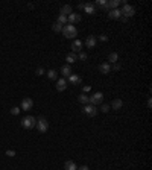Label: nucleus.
<instances>
[{"instance_id":"8","label":"nucleus","mask_w":152,"mask_h":170,"mask_svg":"<svg viewBox=\"0 0 152 170\" xmlns=\"http://www.w3.org/2000/svg\"><path fill=\"white\" fill-rule=\"evenodd\" d=\"M85 12H87L88 15H93V14H96V6H94V3H91V2H88V3H84V8H82Z\"/></svg>"},{"instance_id":"9","label":"nucleus","mask_w":152,"mask_h":170,"mask_svg":"<svg viewBox=\"0 0 152 170\" xmlns=\"http://www.w3.org/2000/svg\"><path fill=\"white\" fill-rule=\"evenodd\" d=\"M81 22V15L76 14V12H71L70 15H67V23L69 24H73V23H79Z\"/></svg>"},{"instance_id":"31","label":"nucleus","mask_w":152,"mask_h":170,"mask_svg":"<svg viewBox=\"0 0 152 170\" xmlns=\"http://www.w3.org/2000/svg\"><path fill=\"white\" fill-rule=\"evenodd\" d=\"M110 111V105H102L101 106V112H108Z\"/></svg>"},{"instance_id":"32","label":"nucleus","mask_w":152,"mask_h":170,"mask_svg":"<svg viewBox=\"0 0 152 170\" xmlns=\"http://www.w3.org/2000/svg\"><path fill=\"white\" fill-rule=\"evenodd\" d=\"M6 155H8V156H15V151H12V149H8V151H6Z\"/></svg>"},{"instance_id":"24","label":"nucleus","mask_w":152,"mask_h":170,"mask_svg":"<svg viewBox=\"0 0 152 170\" xmlns=\"http://www.w3.org/2000/svg\"><path fill=\"white\" fill-rule=\"evenodd\" d=\"M56 22H58L59 24H64V26L69 24V23H67V15H62V14L58 15V20H56Z\"/></svg>"},{"instance_id":"11","label":"nucleus","mask_w":152,"mask_h":170,"mask_svg":"<svg viewBox=\"0 0 152 170\" xmlns=\"http://www.w3.org/2000/svg\"><path fill=\"white\" fill-rule=\"evenodd\" d=\"M96 43H97V40H96V37H93V35H90L87 40H85V46H87L88 49H93V47L96 46Z\"/></svg>"},{"instance_id":"30","label":"nucleus","mask_w":152,"mask_h":170,"mask_svg":"<svg viewBox=\"0 0 152 170\" xmlns=\"http://www.w3.org/2000/svg\"><path fill=\"white\" fill-rule=\"evenodd\" d=\"M18 112H20V108H18V106H14V108H11V114H12V115H17Z\"/></svg>"},{"instance_id":"3","label":"nucleus","mask_w":152,"mask_h":170,"mask_svg":"<svg viewBox=\"0 0 152 170\" xmlns=\"http://www.w3.org/2000/svg\"><path fill=\"white\" fill-rule=\"evenodd\" d=\"M103 102V94L101 93V91H97V93H94L93 96H90L88 97V103L90 105H99V103H102Z\"/></svg>"},{"instance_id":"36","label":"nucleus","mask_w":152,"mask_h":170,"mask_svg":"<svg viewBox=\"0 0 152 170\" xmlns=\"http://www.w3.org/2000/svg\"><path fill=\"white\" fill-rule=\"evenodd\" d=\"M76 170H90V169H88V166H81V167L76 169Z\"/></svg>"},{"instance_id":"13","label":"nucleus","mask_w":152,"mask_h":170,"mask_svg":"<svg viewBox=\"0 0 152 170\" xmlns=\"http://www.w3.org/2000/svg\"><path fill=\"white\" fill-rule=\"evenodd\" d=\"M120 15H122V12H120V9H111L110 12H108V17L110 18H113V20H119L120 18Z\"/></svg>"},{"instance_id":"6","label":"nucleus","mask_w":152,"mask_h":170,"mask_svg":"<svg viewBox=\"0 0 152 170\" xmlns=\"http://www.w3.org/2000/svg\"><path fill=\"white\" fill-rule=\"evenodd\" d=\"M84 114L85 115H88V117H94V115L97 114V110H96V106L94 105H90V103H87L84 106Z\"/></svg>"},{"instance_id":"33","label":"nucleus","mask_w":152,"mask_h":170,"mask_svg":"<svg viewBox=\"0 0 152 170\" xmlns=\"http://www.w3.org/2000/svg\"><path fill=\"white\" fill-rule=\"evenodd\" d=\"M37 74H38V76H41V74H44V69H41V67H38V69H37V71H35Z\"/></svg>"},{"instance_id":"18","label":"nucleus","mask_w":152,"mask_h":170,"mask_svg":"<svg viewBox=\"0 0 152 170\" xmlns=\"http://www.w3.org/2000/svg\"><path fill=\"white\" fill-rule=\"evenodd\" d=\"M61 73H62L64 79H65V78H69L70 74H71V69H70V65H69V64H67V65H64L62 69H61Z\"/></svg>"},{"instance_id":"17","label":"nucleus","mask_w":152,"mask_h":170,"mask_svg":"<svg viewBox=\"0 0 152 170\" xmlns=\"http://www.w3.org/2000/svg\"><path fill=\"white\" fill-rule=\"evenodd\" d=\"M59 14H62V15H70L71 14V6L70 5H64L61 11H59Z\"/></svg>"},{"instance_id":"21","label":"nucleus","mask_w":152,"mask_h":170,"mask_svg":"<svg viewBox=\"0 0 152 170\" xmlns=\"http://www.w3.org/2000/svg\"><path fill=\"white\" fill-rule=\"evenodd\" d=\"M96 5H97V6H101V8H102V9H105V11H110V8H108V2H107V0H97ZM96 5H94V6H96Z\"/></svg>"},{"instance_id":"34","label":"nucleus","mask_w":152,"mask_h":170,"mask_svg":"<svg viewBox=\"0 0 152 170\" xmlns=\"http://www.w3.org/2000/svg\"><path fill=\"white\" fill-rule=\"evenodd\" d=\"M99 40H101V41H108V37L107 35H99Z\"/></svg>"},{"instance_id":"15","label":"nucleus","mask_w":152,"mask_h":170,"mask_svg":"<svg viewBox=\"0 0 152 170\" xmlns=\"http://www.w3.org/2000/svg\"><path fill=\"white\" fill-rule=\"evenodd\" d=\"M99 71L103 73V74H107V73L111 71V65H110L108 62H102L101 65H99Z\"/></svg>"},{"instance_id":"25","label":"nucleus","mask_w":152,"mask_h":170,"mask_svg":"<svg viewBox=\"0 0 152 170\" xmlns=\"http://www.w3.org/2000/svg\"><path fill=\"white\" fill-rule=\"evenodd\" d=\"M47 78H49L50 80H55V79L58 78V73H56V70H49V71H47Z\"/></svg>"},{"instance_id":"2","label":"nucleus","mask_w":152,"mask_h":170,"mask_svg":"<svg viewBox=\"0 0 152 170\" xmlns=\"http://www.w3.org/2000/svg\"><path fill=\"white\" fill-rule=\"evenodd\" d=\"M35 125H37V119L32 117V115H26V117L22 119V126L24 129H32Z\"/></svg>"},{"instance_id":"1","label":"nucleus","mask_w":152,"mask_h":170,"mask_svg":"<svg viewBox=\"0 0 152 170\" xmlns=\"http://www.w3.org/2000/svg\"><path fill=\"white\" fill-rule=\"evenodd\" d=\"M62 35L65 37V38H75L76 35H78V29L75 28L73 24H65V26H62Z\"/></svg>"},{"instance_id":"14","label":"nucleus","mask_w":152,"mask_h":170,"mask_svg":"<svg viewBox=\"0 0 152 170\" xmlns=\"http://www.w3.org/2000/svg\"><path fill=\"white\" fill-rule=\"evenodd\" d=\"M71 50H73V53H76V52H82V41H79V40H75L73 44H71Z\"/></svg>"},{"instance_id":"20","label":"nucleus","mask_w":152,"mask_h":170,"mask_svg":"<svg viewBox=\"0 0 152 170\" xmlns=\"http://www.w3.org/2000/svg\"><path fill=\"white\" fill-rule=\"evenodd\" d=\"M76 59H78V56H76V53H73V52H71V53H69V55L65 56V61H67V62H69V65H70V64H73Z\"/></svg>"},{"instance_id":"27","label":"nucleus","mask_w":152,"mask_h":170,"mask_svg":"<svg viewBox=\"0 0 152 170\" xmlns=\"http://www.w3.org/2000/svg\"><path fill=\"white\" fill-rule=\"evenodd\" d=\"M52 31H53V32H61L62 31V24H59L58 22H55L53 26H52Z\"/></svg>"},{"instance_id":"22","label":"nucleus","mask_w":152,"mask_h":170,"mask_svg":"<svg viewBox=\"0 0 152 170\" xmlns=\"http://www.w3.org/2000/svg\"><path fill=\"white\" fill-rule=\"evenodd\" d=\"M122 3V0H111V2H108V8H110V11L111 9H117V6Z\"/></svg>"},{"instance_id":"23","label":"nucleus","mask_w":152,"mask_h":170,"mask_svg":"<svg viewBox=\"0 0 152 170\" xmlns=\"http://www.w3.org/2000/svg\"><path fill=\"white\" fill-rule=\"evenodd\" d=\"M117 61H119V55L116 52H113V53H110V55H108V62L114 64V62H117Z\"/></svg>"},{"instance_id":"16","label":"nucleus","mask_w":152,"mask_h":170,"mask_svg":"<svg viewBox=\"0 0 152 170\" xmlns=\"http://www.w3.org/2000/svg\"><path fill=\"white\" fill-rule=\"evenodd\" d=\"M122 106H123V102H122L120 99H114L113 103H111V108H113V110H116V111H119Z\"/></svg>"},{"instance_id":"5","label":"nucleus","mask_w":152,"mask_h":170,"mask_svg":"<svg viewBox=\"0 0 152 170\" xmlns=\"http://www.w3.org/2000/svg\"><path fill=\"white\" fill-rule=\"evenodd\" d=\"M120 12H122V15H125L126 18H129V17H133L134 14H135V9H134V6H131V5H123V8L120 9Z\"/></svg>"},{"instance_id":"29","label":"nucleus","mask_w":152,"mask_h":170,"mask_svg":"<svg viewBox=\"0 0 152 170\" xmlns=\"http://www.w3.org/2000/svg\"><path fill=\"white\" fill-rule=\"evenodd\" d=\"M87 58H88V55L85 52H79V59H81V61H85Z\"/></svg>"},{"instance_id":"4","label":"nucleus","mask_w":152,"mask_h":170,"mask_svg":"<svg viewBox=\"0 0 152 170\" xmlns=\"http://www.w3.org/2000/svg\"><path fill=\"white\" fill-rule=\"evenodd\" d=\"M37 129H38V131L40 132H46V131H47V129H49V121L47 120H46L44 117H40L38 120H37Z\"/></svg>"},{"instance_id":"10","label":"nucleus","mask_w":152,"mask_h":170,"mask_svg":"<svg viewBox=\"0 0 152 170\" xmlns=\"http://www.w3.org/2000/svg\"><path fill=\"white\" fill-rule=\"evenodd\" d=\"M65 88H67V80H65L64 78L58 79V82H56V90H58V91H64Z\"/></svg>"},{"instance_id":"26","label":"nucleus","mask_w":152,"mask_h":170,"mask_svg":"<svg viewBox=\"0 0 152 170\" xmlns=\"http://www.w3.org/2000/svg\"><path fill=\"white\" fill-rule=\"evenodd\" d=\"M78 100L81 102V103H84V105H87L88 103V96L87 94H79V97H78Z\"/></svg>"},{"instance_id":"12","label":"nucleus","mask_w":152,"mask_h":170,"mask_svg":"<svg viewBox=\"0 0 152 170\" xmlns=\"http://www.w3.org/2000/svg\"><path fill=\"white\" fill-rule=\"evenodd\" d=\"M65 80H69V82H70V84H73V85H79L82 79L79 78L78 74H70V76H69L67 79H65Z\"/></svg>"},{"instance_id":"7","label":"nucleus","mask_w":152,"mask_h":170,"mask_svg":"<svg viewBox=\"0 0 152 170\" xmlns=\"http://www.w3.org/2000/svg\"><path fill=\"white\" fill-rule=\"evenodd\" d=\"M32 108H34V100H32L31 97H24L22 100V110L23 111H29V110H32Z\"/></svg>"},{"instance_id":"28","label":"nucleus","mask_w":152,"mask_h":170,"mask_svg":"<svg viewBox=\"0 0 152 170\" xmlns=\"http://www.w3.org/2000/svg\"><path fill=\"white\" fill-rule=\"evenodd\" d=\"M120 69H122V65L119 64V62H114V64H113V67H111V70H114V71H119Z\"/></svg>"},{"instance_id":"35","label":"nucleus","mask_w":152,"mask_h":170,"mask_svg":"<svg viewBox=\"0 0 152 170\" xmlns=\"http://www.w3.org/2000/svg\"><path fill=\"white\" fill-rule=\"evenodd\" d=\"M120 22H122V23H126V22H128V18L125 17V15H120Z\"/></svg>"},{"instance_id":"19","label":"nucleus","mask_w":152,"mask_h":170,"mask_svg":"<svg viewBox=\"0 0 152 170\" xmlns=\"http://www.w3.org/2000/svg\"><path fill=\"white\" fill-rule=\"evenodd\" d=\"M64 169L65 170H76L78 167H76V164H75V161H65V164H64Z\"/></svg>"}]
</instances>
